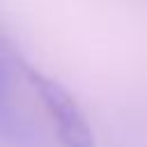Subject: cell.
<instances>
[{
  "label": "cell",
  "instance_id": "cell-2",
  "mask_svg": "<svg viewBox=\"0 0 147 147\" xmlns=\"http://www.w3.org/2000/svg\"><path fill=\"white\" fill-rule=\"evenodd\" d=\"M25 83L41 101L60 147H94V131L76 96L55 78L25 62Z\"/></svg>",
  "mask_w": 147,
  "mask_h": 147
},
{
  "label": "cell",
  "instance_id": "cell-1",
  "mask_svg": "<svg viewBox=\"0 0 147 147\" xmlns=\"http://www.w3.org/2000/svg\"><path fill=\"white\" fill-rule=\"evenodd\" d=\"M25 60L0 32V147H44L37 119L21 101V76Z\"/></svg>",
  "mask_w": 147,
  "mask_h": 147
}]
</instances>
